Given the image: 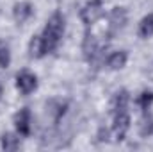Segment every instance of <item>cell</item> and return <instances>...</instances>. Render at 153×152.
I'll list each match as a JSON object with an SVG mask.
<instances>
[{
    "label": "cell",
    "instance_id": "1",
    "mask_svg": "<svg viewBox=\"0 0 153 152\" xmlns=\"http://www.w3.org/2000/svg\"><path fill=\"white\" fill-rule=\"evenodd\" d=\"M64 31H66V18H64L62 13L55 11L46 20V25H45V29L41 32V38H43V43H45L46 54H52L59 47L61 39L64 36Z\"/></svg>",
    "mask_w": 153,
    "mask_h": 152
},
{
    "label": "cell",
    "instance_id": "2",
    "mask_svg": "<svg viewBox=\"0 0 153 152\" xmlns=\"http://www.w3.org/2000/svg\"><path fill=\"white\" fill-rule=\"evenodd\" d=\"M105 14V9H103V4L102 0H89L82 9H80V20L85 27H91L94 25L98 20H102Z\"/></svg>",
    "mask_w": 153,
    "mask_h": 152
},
{
    "label": "cell",
    "instance_id": "3",
    "mask_svg": "<svg viewBox=\"0 0 153 152\" xmlns=\"http://www.w3.org/2000/svg\"><path fill=\"white\" fill-rule=\"evenodd\" d=\"M13 123H14L16 132L22 138L30 136V132H32V113H30V109L22 108L20 111H16L14 116H13Z\"/></svg>",
    "mask_w": 153,
    "mask_h": 152
},
{
    "label": "cell",
    "instance_id": "4",
    "mask_svg": "<svg viewBox=\"0 0 153 152\" xmlns=\"http://www.w3.org/2000/svg\"><path fill=\"white\" fill-rule=\"evenodd\" d=\"M14 86L22 95H30L38 90V77H36V74H32L29 70H22L16 75Z\"/></svg>",
    "mask_w": 153,
    "mask_h": 152
},
{
    "label": "cell",
    "instance_id": "5",
    "mask_svg": "<svg viewBox=\"0 0 153 152\" xmlns=\"http://www.w3.org/2000/svg\"><path fill=\"white\" fill-rule=\"evenodd\" d=\"M34 16V5L27 0H22V2H16L13 5V20L18 23V25H23L27 23L30 18Z\"/></svg>",
    "mask_w": 153,
    "mask_h": 152
},
{
    "label": "cell",
    "instance_id": "6",
    "mask_svg": "<svg viewBox=\"0 0 153 152\" xmlns=\"http://www.w3.org/2000/svg\"><path fill=\"white\" fill-rule=\"evenodd\" d=\"M130 129V114L128 111H117L114 113V122H112V132H114L116 140H125L126 132Z\"/></svg>",
    "mask_w": 153,
    "mask_h": 152
},
{
    "label": "cell",
    "instance_id": "7",
    "mask_svg": "<svg viewBox=\"0 0 153 152\" xmlns=\"http://www.w3.org/2000/svg\"><path fill=\"white\" fill-rule=\"evenodd\" d=\"M128 22V13L125 7H114L111 13H109V31L111 34H116L119 31H123V27L126 25Z\"/></svg>",
    "mask_w": 153,
    "mask_h": 152
},
{
    "label": "cell",
    "instance_id": "8",
    "mask_svg": "<svg viewBox=\"0 0 153 152\" xmlns=\"http://www.w3.org/2000/svg\"><path fill=\"white\" fill-rule=\"evenodd\" d=\"M98 39L94 34H91L89 31L85 32V36H84V41H82V52H84V57L85 59H94V56L98 54Z\"/></svg>",
    "mask_w": 153,
    "mask_h": 152
},
{
    "label": "cell",
    "instance_id": "9",
    "mask_svg": "<svg viewBox=\"0 0 153 152\" xmlns=\"http://www.w3.org/2000/svg\"><path fill=\"white\" fill-rule=\"evenodd\" d=\"M126 61H128L126 50H116V52H112V54L107 57V68L112 70V72L123 70V68L126 66Z\"/></svg>",
    "mask_w": 153,
    "mask_h": 152
},
{
    "label": "cell",
    "instance_id": "10",
    "mask_svg": "<svg viewBox=\"0 0 153 152\" xmlns=\"http://www.w3.org/2000/svg\"><path fill=\"white\" fill-rule=\"evenodd\" d=\"M66 109H68V102L66 100H59V99H53L46 104V113L50 114L55 122H59L64 114H66Z\"/></svg>",
    "mask_w": 153,
    "mask_h": 152
},
{
    "label": "cell",
    "instance_id": "11",
    "mask_svg": "<svg viewBox=\"0 0 153 152\" xmlns=\"http://www.w3.org/2000/svg\"><path fill=\"white\" fill-rule=\"evenodd\" d=\"M128 102H130V95L126 90H119L112 95V100H111V108H112V113L117 111H128Z\"/></svg>",
    "mask_w": 153,
    "mask_h": 152
},
{
    "label": "cell",
    "instance_id": "12",
    "mask_svg": "<svg viewBox=\"0 0 153 152\" xmlns=\"http://www.w3.org/2000/svg\"><path fill=\"white\" fill-rule=\"evenodd\" d=\"M29 56H30L32 59H41L43 56H46L45 43H43L41 34H36V36L30 38V41H29Z\"/></svg>",
    "mask_w": 153,
    "mask_h": 152
},
{
    "label": "cell",
    "instance_id": "13",
    "mask_svg": "<svg viewBox=\"0 0 153 152\" xmlns=\"http://www.w3.org/2000/svg\"><path fill=\"white\" fill-rule=\"evenodd\" d=\"M0 147L4 150H18L20 149V134L16 132H4L0 136Z\"/></svg>",
    "mask_w": 153,
    "mask_h": 152
},
{
    "label": "cell",
    "instance_id": "14",
    "mask_svg": "<svg viewBox=\"0 0 153 152\" xmlns=\"http://www.w3.org/2000/svg\"><path fill=\"white\" fill-rule=\"evenodd\" d=\"M137 34H139V38H143V39H148V38L153 36V13H148V14L139 22Z\"/></svg>",
    "mask_w": 153,
    "mask_h": 152
},
{
    "label": "cell",
    "instance_id": "15",
    "mask_svg": "<svg viewBox=\"0 0 153 152\" xmlns=\"http://www.w3.org/2000/svg\"><path fill=\"white\" fill-rule=\"evenodd\" d=\"M139 134L143 138H148L153 134V116L150 111H144L141 122H139Z\"/></svg>",
    "mask_w": 153,
    "mask_h": 152
},
{
    "label": "cell",
    "instance_id": "16",
    "mask_svg": "<svg viewBox=\"0 0 153 152\" xmlns=\"http://www.w3.org/2000/svg\"><path fill=\"white\" fill-rule=\"evenodd\" d=\"M137 106H139L143 111H150V108L153 106V91L144 90V91L137 97Z\"/></svg>",
    "mask_w": 153,
    "mask_h": 152
},
{
    "label": "cell",
    "instance_id": "17",
    "mask_svg": "<svg viewBox=\"0 0 153 152\" xmlns=\"http://www.w3.org/2000/svg\"><path fill=\"white\" fill-rule=\"evenodd\" d=\"M11 66V47L5 41H0V68Z\"/></svg>",
    "mask_w": 153,
    "mask_h": 152
},
{
    "label": "cell",
    "instance_id": "18",
    "mask_svg": "<svg viewBox=\"0 0 153 152\" xmlns=\"http://www.w3.org/2000/svg\"><path fill=\"white\" fill-rule=\"evenodd\" d=\"M0 95H2V84H0Z\"/></svg>",
    "mask_w": 153,
    "mask_h": 152
}]
</instances>
